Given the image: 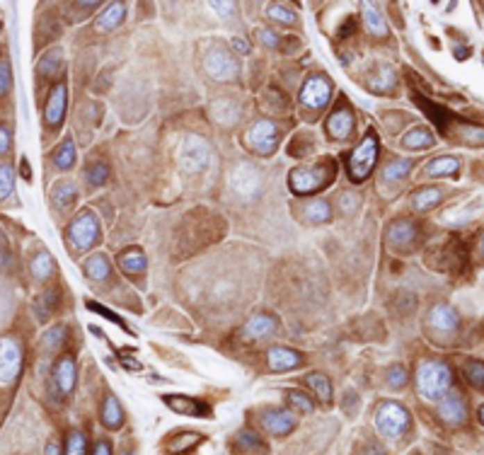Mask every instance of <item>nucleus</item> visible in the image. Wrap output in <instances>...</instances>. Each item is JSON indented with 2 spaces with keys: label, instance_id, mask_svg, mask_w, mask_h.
I'll return each instance as SVG.
<instances>
[{
  "label": "nucleus",
  "instance_id": "1",
  "mask_svg": "<svg viewBox=\"0 0 484 455\" xmlns=\"http://www.w3.org/2000/svg\"><path fill=\"white\" fill-rule=\"evenodd\" d=\"M453 373L443 361H424L417 371V390L424 399L438 402L451 390Z\"/></svg>",
  "mask_w": 484,
  "mask_h": 455
},
{
  "label": "nucleus",
  "instance_id": "2",
  "mask_svg": "<svg viewBox=\"0 0 484 455\" xmlns=\"http://www.w3.org/2000/svg\"><path fill=\"white\" fill-rule=\"evenodd\" d=\"M378 155H381V141H378L376 133L368 131L363 136V141L356 146V151L351 153V158H349V177H351V182H363L373 172Z\"/></svg>",
  "mask_w": 484,
  "mask_h": 455
},
{
  "label": "nucleus",
  "instance_id": "3",
  "mask_svg": "<svg viewBox=\"0 0 484 455\" xmlns=\"http://www.w3.org/2000/svg\"><path fill=\"white\" fill-rule=\"evenodd\" d=\"M203 71L218 83H233L240 76V61L233 56L231 49L216 44L203 53Z\"/></svg>",
  "mask_w": 484,
  "mask_h": 455
},
{
  "label": "nucleus",
  "instance_id": "4",
  "mask_svg": "<svg viewBox=\"0 0 484 455\" xmlns=\"http://www.w3.org/2000/svg\"><path fill=\"white\" fill-rule=\"evenodd\" d=\"M376 429L385 438H400L409 429V412L400 402H383L376 409Z\"/></svg>",
  "mask_w": 484,
  "mask_h": 455
},
{
  "label": "nucleus",
  "instance_id": "5",
  "mask_svg": "<svg viewBox=\"0 0 484 455\" xmlns=\"http://www.w3.org/2000/svg\"><path fill=\"white\" fill-rule=\"evenodd\" d=\"M332 165H320L317 163L315 167H296L291 169L288 174V184L296 194H312L317 189L327 187L332 182Z\"/></svg>",
  "mask_w": 484,
  "mask_h": 455
},
{
  "label": "nucleus",
  "instance_id": "6",
  "mask_svg": "<svg viewBox=\"0 0 484 455\" xmlns=\"http://www.w3.org/2000/svg\"><path fill=\"white\" fill-rule=\"evenodd\" d=\"M208 160H211V146H208L206 138L197 136V133L184 136L182 146H179V165L184 167V172L189 174L203 172Z\"/></svg>",
  "mask_w": 484,
  "mask_h": 455
},
{
  "label": "nucleus",
  "instance_id": "7",
  "mask_svg": "<svg viewBox=\"0 0 484 455\" xmlns=\"http://www.w3.org/2000/svg\"><path fill=\"white\" fill-rule=\"evenodd\" d=\"M231 184H233V192L242 199V201L252 204L262 197L264 192V182H262V174L254 165L249 163H240L233 167L231 172Z\"/></svg>",
  "mask_w": 484,
  "mask_h": 455
},
{
  "label": "nucleus",
  "instance_id": "8",
  "mask_svg": "<svg viewBox=\"0 0 484 455\" xmlns=\"http://www.w3.org/2000/svg\"><path fill=\"white\" fill-rule=\"evenodd\" d=\"M68 240L78 252H87L99 242V221L92 211H81L68 228Z\"/></svg>",
  "mask_w": 484,
  "mask_h": 455
},
{
  "label": "nucleus",
  "instance_id": "9",
  "mask_svg": "<svg viewBox=\"0 0 484 455\" xmlns=\"http://www.w3.org/2000/svg\"><path fill=\"white\" fill-rule=\"evenodd\" d=\"M19 371H22V347L15 337H0V383H12Z\"/></svg>",
  "mask_w": 484,
  "mask_h": 455
},
{
  "label": "nucleus",
  "instance_id": "10",
  "mask_svg": "<svg viewBox=\"0 0 484 455\" xmlns=\"http://www.w3.org/2000/svg\"><path fill=\"white\" fill-rule=\"evenodd\" d=\"M247 143L254 153L259 155H272L276 151L278 143V129L272 119H259L252 124V129L247 131Z\"/></svg>",
  "mask_w": 484,
  "mask_h": 455
},
{
  "label": "nucleus",
  "instance_id": "11",
  "mask_svg": "<svg viewBox=\"0 0 484 455\" xmlns=\"http://www.w3.org/2000/svg\"><path fill=\"white\" fill-rule=\"evenodd\" d=\"M332 99V83L324 76H310L301 90V102L310 109H322Z\"/></svg>",
  "mask_w": 484,
  "mask_h": 455
},
{
  "label": "nucleus",
  "instance_id": "12",
  "mask_svg": "<svg viewBox=\"0 0 484 455\" xmlns=\"http://www.w3.org/2000/svg\"><path fill=\"white\" fill-rule=\"evenodd\" d=\"M66 107H68V85L66 83H56L53 90L47 97V107H44V119H47V126H51L56 131L63 124V117H66Z\"/></svg>",
  "mask_w": 484,
  "mask_h": 455
},
{
  "label": "nucleus",
  "instance_id": "13",
  "mask_svg": "<svg viewBox=\"0 0 484 455\" xmlns=\"http://www.w3.org/2000/svg\"><path fill=\"white\" fill-rule=\"evenodd\" d=\"M438 414H441L443 422L453 424V427H460L467 417V407H465V399L458 390H448L441 399H438Z\"/></svg>",
  "mask_w": 484,
  "mask_h": 455
},
{
  "label": "nucleus",
  "instance_id": "14",
  "mask_svg": "<svg viewBox=\"0 0 484 455\" xmlns=\"http://www.w3.org/2000/svg\"><path fill=\"white\" fill-rule=\"evenodd\" d=\"M259 419H262V427L274 436H288L296 429V417L288 409H264Z\"/></svg>",
  "mask_w": 484,
  "mask_h": 455
},
{
  "label": "nucleus",
  "instance_id": "15",
  "mask_svg": "<svg viewBox=\"0 0 484 455\" xmlns=\"http://www.w3.org/2000/svg\"><path fill=\"white\" fill-rule=\"evenodd\" d=\"M276 327H278V322L274 315L259 313L242 324L240 337L244 339V342H257V339H264V337H269V334H274L276 332Z\"/></svg>",
  "mask_w": 484,
  "mask_h": 455
},
{
  "label": "nucleus",
  "instance_id": "16",
  "mask_svg": "<svg viewBox=\"0 0 484 455\" xmlns=\"http://www.w3.org/2000/svg\"><path fill=\"white\" fill-rule=\"evenodd\" d=\"M353 131V112L349 107H337L327 119V133L334 141H347Z\"/></svg>",
  "mask_w": 484,
  "mask_h": 455
},
{
  "label": "nucleus",
  "instance_id": "17",
  "mask_svg": "<svg viewBox=\"0 0 484 455\" xmlns=\"http://www.w3.org/2000/svg\"><path fill=\"white\" fill-rule=\"evenodd\" d=\"M267 363L272 371H278V373H286V371H293L303 363V356L296 351V349H288V347H274L269 349L267 354Z\"/></svg>",
  "mask_w": 484,
  "mask_h": 455
},
{
  "label": "nucleus",
  "instance_id": "18",
  "mask_svg": "<svg viewBox=\"0 0 484 455\" xmlns=\"http://www.w3.org/2000/svg\"><path fill=\"white\" fill-rule=\"evenodd\" d=\"M76 378H78V371H76L73 356L58 358L56 368H53V385H56L58 395H71L73 388H76Z\"/></svg>",
  "mask_w": 484,
  "mask_h": 455
},
{
  "label": "nucleus",
  "instance_id": "19",
  "mask_svg": "<svg viewBox=\"0 0 484 455\" xmlns=\"http://www.w3.org/2000/svg\"><path fill=\"white\" fill-rule=\"evenodd\" d=\"M428 322H431V327H436L438 332L451 334V332H456V329H458L460 317H458V313L451 308V305L438 303V305H433L431 313H428Z\"/></svg>",
  "mask_w": 484,
  "mask_h": 455
},
{
  "label": "nucleus",
  "instance_id": "20",
  "mask_svg": "<svg viewBox=\"0 0 484 455\" xmlns=\"http://www.w3.org/2000/svg\"><path fill=\"white\" fill-rule=\"evenodd\" d=\"M124 19H126V5L112 3L97 15V19H94V29H97V32H112V29H117Z\"/></svg>",
  "mask_w": 484,
  "mask_h": 455
},
{
  "label": "nucleus",
  "instance_id": "21",
  "mask_svg": "<svg viewBox=\"0 0 484 455\" xmlns=\"http://www.w3.org/2000/svg\"><path fill=\"white\" fill-rule=\"evenodd\" d=\"M165 404H167L172 412L184 414V417H203L208 412L206 404H201L194 397H182V395H167L165 397Z\"/></svg>",
  "mask_w": 484,
  "mask_h": 455
},
{
  "label": "nucleus",
  "instance_id": "22",
  "mask_svg": "<svg viewBox=\"0 0 484 455\" xmlns=\"http://www.w3.org/2000/svg\"><path fill=\"white\" fill-rule=\"evenodd\" d=\"M78 199V187L68 179H61V182L53 184L51 189V201L56 206V211H68V208L76 204Z\"/></svg>",
  "mask_w": 484,
  "mask_h": 455
},
{
  "label": "nucleus",
  "instance_id": "23",
  "mask_svg": "<svg viewBox=\"0 0 484 455\" xmlns=\"http://www.w3.org/2000/svg\"><path fill=\"white\" fill-rule=\"evenodd\" d=\"M414 238H417V228L409 221H395L385 233V240L392 247H407L409 242H414Z\"/></svg>",
  "mask_w": 484,
  "mask_h": 455
},
{
  "label": "nucleus",
  "instance_id": "24",
  "mask_svg": "<svg viewBox=\"0 0 484 455\" xmlns=\"http://www.w3.org/2000/svg\"><path fill=\"white\" fill-rule=\"evenodd\" d=\"M433 146V133L424 126H417L402 136V148L407 151H428Z\"/></svg>",
  "mask_w": 484,
  "mask_h": 455
},
{
  "label": "nucleus",
  "instance_id": "25",
  "mask_svg": "<svg viewBox=\"0 0 484 455\" xmlns=\"http://www.w3.org/2000/svg\"><path fill=\"white\" fill-rule=\"evenodd\" d=\"M363 24H366L368 34H373V37H378V39L387 37V32H390L385 22V15L378 8H373V5H366V8H363Z\"/></svg>",
  "mask_w": 484,
  "mask_h": 455
},
{
  "label": "nucleus",
  "instance_id": "26",
  "mask_svg": "<svg viewBox=\"0 0 484 455\" xmlns=\"http://www.w3.org/2000/svg\"><path fill=\"white\" fill-rule=\"evenodd\" d=\"M119 267L124 269L126 274H143L148 267L146 254H143L141 247H128L126 252L119 254Z\"/></svg>",
  "mask_w": 484,
  "mask_h": 455
},
{
  "label": "nucleus",
  "instance_id": "27",
  "mask_svg": "<svg viewBox=\"0 0 484 455\" xmlns=\"http://www.w3.org/2000/svg\"><path fill=\"white\" fill-rule=\"evenodd\" d=\"M460 169V160L453 158V155H441V158H433L426 165V174L431 177H453Z\"/></svg>",
  "mask_w": 484,
  "mask_h": 455
},
{
  "label": "nucleus",
  "instance_id": "28",
  "mask_svg": "<svg viewBox=\"0 0 484 455\" xmlns=\"http://www.w3.org/2000/svg\"><path fill=\"white\" fill-rule=\"evenodd\" d=\"M441 199H443L441 189H436V187L419 189V192L412 197V208H414V211H419V213L431 211L433 206H438V204H441Z\"/></svg>",
  "mask_w": 484,
  "mask_h": 455
},
{
  "label": "nucleus",
  "instance_id": "29",
  "mask_svg": "<svg viewBox=\"0 0 484 455\" xmlns=\"http://www.w3.org/2000/svg\"><path fill=\"white\" fill-rule=\"evenodd\" d=\"M85 274H87L92 281H107L109 274H112V264L104 254H92V257L85 262Z\"/></svg>",
  "mask_w": 484,
  "mask_h": 455
},
{
  "label": "nucleus",
  "instance_id": "30",
  "mask_svg": "<svg viewBox=\"0 0 484 455\" xmlns=\"http://www.w3.org/2000/svg\"><path fill=\"white\" fill-rule=\"evenodd\" d=\"M102 424L107 429H119L124 424V412H122V404L114 395H107L102 404Z\"/></svg>",
  "mask_w": 484,
  "mask_h": 455
},
{
  "label": "nucleus",
  "instance_id": "31",
  "mask_svg": "<svg viewBox=\"0 0 484 455\" xmlns=\"http://www.w3.org/2000/svg\"><path fill=\"white\" fill-rule=\"evenodd\" d=\"M303 216L310 223H329L332 221V206L324 199H315V201H310L303 208Z\"/></svg>",
  "mask_w": 484,
  "mask_h": 455
},
{
  "label": "nucleus",
  "instance_id": "32",
  "mask_svg": "<svg viewBox=\"0 0 484 455\" xmlns=\"http://www.w3.org/2000/svg\"><path fill=\"white\" fill-rule=\"evenodd\" d=\"M76 160H78L76 143H73V138H66V141L58 146L56 155H53V165H56V169H71L73 165H76Z\"/></svg>",
  "mask_w": 484,
  "mask_h": 455
},
{
  "label": "nucleus",
  "instance_id": "33",
  "mask_svg": "<svg viewBox=\"0 0 484 455\" xmlns=\"http://www.w3.org/2000/svg\"><path fill=\"white\" fill-rule=\"evenodd\" d=\"M61 63H63L61 49H49V51L42 56V61H39V76L53 78L58 71H61Z\"/></svg>",
  "mask_w": 484,
  "mask_h": 455
},
{
  "label": "nucleus",
  "instance_id": "34",
  "mask_svg": "<svg viewBox=\"0 0 484 455\" xmlns=\"http://www.w3.org/2000/svg\"><path fill=\"white\" fill-rule=\"evenodd\" d=\"M29 272H32V276L39 279V281L49 279L53 274V257L49 252H37L32 262H29Z\"/></svg>",
  "mask_w": 484,
  "mask_h": 455
},
{
  "label": "nucleus",
  "instance_id": "35",
  "mask_svg": "<svg viewBox=\"0 0 484 455\" xmlns=\"http://www.w3.org/2000/svg\"><path fill=\"white\" fill-rule=\"evenodd\" d=\"M395 85H397V76H395V68L392 66H381L371 80V88L376 90V92H392Z\"/></svg>",
  "mask_w": 484,
  "mask_h": 455
},
{
  "label": "nucleus",
  "instance_id": "36",
  "mask_svg": "<svg viewBox=\"0 0 484 455\" xmlns=\"http://www.w3.org/2000/svg\"><path fill=\"white\" fill-rule=\"evenodd\" d=\"M412 167H414V160L400 158L383 169V179H385V182H400V179H404L409 172H412Z\"/></svg>",
  "mask_w": 484,
  "mask_h": 455
},
{
  "label": "nucleus",
  "instance_id": "37",
  "mask_svg": "<svg viewBox=\"0 0 484 455\" xmlns=\"http://www.w3.org/2000/svg\"><path fill=\"white\" fill-rule=\"evenodd\" d=\"M306 383L310 385V390L322 399V402H332V383L324 373H310L306 378Z\"/></svg>",
  "mask_w": 484,
  "mask_h": 455
},
{
  "label": "nucleus",
  "instance_id": "38",
  "mask_svg": "<svg viewBox=\"0 0 484 455\" xmlns=\"http://www.w3.org/2000/svg\"><path fill=\"white\" fill-rule=\"evenodd\" d=\"M201 433H197V431H187V433H179V436H174L172 441L167 443V451L169 453H174V455H179V453H184V451H192L194 446H197L199 441H201Z\"/></svg>",
  "mask_w": 484,
  "mask_h": 455
},
{
  "label": "nucleus",
  "instance_id": "39",
  "mask_svg": "<svg viewBox=\"0 0 484 455\" xmlns=\"http://www.w3.org/2000/svg\"><path fill=\"white\" fill-rule=\"evenodd\" d=\"M235 446L240 448L242 453H264V451H267V446L262 443V438H259L257 433H252V431H240V433H237Z\"/></svg>",
  "mask_w": 484,
  "mask_h": 455
},
{
  "label": "nucleus",
  "instance_id": "40",
  "mask_svg": "<svg viewBox=\"0 0 484 455\" xmlns=\"http://www.w3.org/2000/svg\"><path fill=\"white\" fill-rule=\"evenodd\" d=\"M267 15L274 19V22H281V24H296L298 22L296 10L288 8V5H281V3H272V5H269Z\"/></svg>",
  "mask_w": 484,
  "mask_h": 455
},
{
  "label": "nucleus",
  "instance_id": "41",
  "mask_svg": "<svg viewBox=\"0 0 484 455\" xmlns=\"http://www.w3.org/2000/svg\"><path fill=\"white\" fill-rule=\"evenodd\" d=\"M286 399H288V404H291V407L296 409V412H301V414H312V409H315L312 399L308 397L306 392H301V390H288Z\"/></svg>",
  "mask_w": 484,
  "mask_h": 455
},
{
  "label": "nucleus",
  "instance_id": "42",
  "mask_svg": "<svg viewBox=\"0 0 484 455\" xmlns=\"http://www.w3.org/2000/svg\"><path fill=\"white\" fill-rule=\"evenodd\" d=\"M56 301H58V291H49V293H44V296H39L37 303H34V313H37V317L49 320V315H51L53 308H56Z\"/></svg>",
  "mask_w": 484,
  "mask_h": 455
},
{
  "label": "nucleus",
  "instance_id": "43",
  "mask_svg": "<svg viewBox=\"0 0 484 455\" xmlns=\"http://www.w3.org/2000/svg\"><path fill=\"white\" fill-rule=\"evenodd\" d=\"M109 177V167L104 163H94L87 167V172H85V179H87L90 187H102L104 182H107Z\"/></svg>",
  "mask_w": 484,
  "mask_h": 455
},
{
  "label": "nucleus",
  "instance_id": "44",
  "mask_svg": "<svg viewBox=\"0 0 484 455\" xmlns=\"http://www.w3.org/2000/svg\"><path fill=\"white\" fill-rule=\"evenodd\" d=\"M465 378L472 388L484 390V363L482 361H470L465 366Z\"/></svg>",
  "mask_w": 484,
  "mask_h": 455
},
{
  "label": "nucleus",
  "instance_id": "45",
  "mask_svg": "<svg viewBox=\"0 0 484 455\" xmlns=\"http://www.w3.org/2000/svg\"><path fill=\"white\" fill-rule=\"evenodd\" d=\"M15 192V174L10 165H0V201Z\"/></svg>",
  "mask_w": 484,
  "mask_h": 455
},
{
  "label": "nucleus",
  "instance_id": "46",
  "mask_svg": "<svg viewBox=\"0 0 484 455\" xmlns=\"http://www.w3.org/2000/svg\"><path fill=\"white\" fill-rule=\"evenodd\" d=\"M385 383H387V388H392V390H400L407 385V368L404 366H390L387 368V373H385Z\"/></svg>",
  "mask_w": 484,
  "mask_h": 455
},
{
  "label": "nucleus",
  "instance_id": "47",
  "mask_svg": "<svg viewBox=\"0 0 484 455\" xmlns=\"http://www.w3.org/2000/svg\"><path fill=\"white\" fill-rule=\"evenodd\" d=\"M63 339H66V329H63V327H51V329H49V332L42 337V347L49 349V351H53V349L61 347Z\"/></svg>",
  "mask_w": 484,
  "mask_h": 455
},
{
  "label": "nucleus",
  "instance_id": "48",
  "mask_svg": "<svg viewBox=\"0 0 484 455\" xmlns=\"http://www.w3.org/2000/svg\"><path fill=\"white\" fill-rule=\"evenodd\" d=\"M87 451V443H85V436L81 431H73L68 436V443H66V455H85Z\"/></svg>",
  "mask_w": 484,
  "mask_h": 455
},
{
  "label": "nucleus",
  "instance_id": "49",
  "mask_svg": "<svg viewBox=\"0 0 484 455\" xmlns=\"http://www.w3.org/2000/svg\"><path fill=\"white\" fill-rule=\"evenodd\" d=\"M339 208H342L347 216H351V213L358 211V197L353 192H344L339 194Z\"/></svg>",
  "mask_w": 484,
  "mask_h": 455
},
{
  "label": "nucleus",
  "instance_id": "50",
  "mask_svg": "<svg viewBox=\"0 0 484 455\" xmlns=\"http://www.w3.org/2000/svg\"><path fill=\"white\" fill-rule=\"evenodd\" d=\"M10 88H12V71H10V63L0 61V99L10 92Z\"/></svg>",
  "mask_w": 484,
  "mask_h": 455
},
{
  "label": "nucleus",
  "instance_id": "51",
  "mask_svg": "<svg viewBox=\"0 0 484 455\" xmlns=\"http://www.w3.org/2000/svg\"><path fill=\"white\" fill-rule=\"evenodd\" d=\"M462 138H465L470 146H484V129L465 126V129H462Z\"/></svg>",
  "mask_w": 484,
  "mask_h": 455
},
{
  "label": "nucleus",
  "instance_id": "52",
  "mask_svg": "<svg viewBox=\"0 0 484 455\" xmlns=\"http://www.w3.org/2000/svg\"><path fill=\"white\" fill-rule=\"evenodd\" d=\"M259 42L267 49H276L281 44V37L276 32H272V29H259Z\"/></svg>",
  "mask_w": 484,
  "mask_h": 455
},
{
  "label": "nucleus",
  "instance_id": "53",
  "mask_svg": "<svg viewBox=\"0 0 484 455\" xmlns=\"http://www.w3.org/2000/svg\"><path fill=\"white\" fill-rule=\"evenodd\" d=\"M211 8H216L218 17H223V19L235 15V3H211Z\"/></svg>",
  "mask_w": 484,
  "mask_h": 455
},
{
  "label": "nucleus",
  "instance_id": "54",
  "mask_svg": "<svg viewBox=\"0 0 484 455\" xmlns=\"http://www.w3.org/2000/svg\"><path fill=\"white\" fill-rule=\"evenodd\" d=\"M10 141H12V136H10L8 126H0V158L10 151Z\"/></svg>",
  "mask_w": 484,
  "mask_h": 455
},
{
  "label": "nucleus",
  "instance_id": "55",
  "mask_svg": "<svg viewBox=\"0 0 484 455\" xmlns=\"http://www.w3.org/2000/svg\"><path fill=\"white\" fill-rule=\"evenodd\" d=\"M233 47H235V51L242 53V56H247L249 53V42H244V39H240V37L233 39Z\"/></svg>",
  "mask_w": 484,
  "mask_h": 455
},
{
  "label": "nucleus",
  "instance_id": "56",
  "mask_svg": "<svg viewBox=\"0 0 484 455\" xmlns=\"http://www.w3.org/2000/svg\"><path fill=\"white\" fill-rule=\"evenodd\" d=\"M361 455H385V451H383L378 443H366V451H361Z\"/></svg>",
  "mask_w": 484,
  "mask_h": 455
},
{
  "label": "nucleus",
  "instance_id": "57",
  "mask_svg": "<svg viewBox=\"0 0 484 455\" xmlns=\"http://www.w3.org/2000/svg\"><path fill=\"white\" fill-rule=\"evenodd\" d=\"M92 455H112V448H109V443H107V441H99L97 446H94Z\"/></svg>",
  "mask_w": 484,
  "mask_h": 455
},
{
  "label": "nucleus",
  "instance_id": "58",
  "mask_svg": "<svg viewBox=\"0 0 484 455\" xmlns=\"http://www.w3.org/2000/svg\"><path fill=\"white\" fill-rule=\"evenodd\" d=\"M47 455H61V451H58V446H56V443H49V448H47Z\"/></svg>",
  "mask_w": 484,
  "mask_h": 455
},
{
  "label": "nucleus",
  "instance_id": "59",
  "mask_svg": "<svg viewBox=\"0 0 484 455\" xmlns=\"http://www.w3.org/2000/svg\"><path fill=\"white\" fill-rule=\"evenodd\" d=\"M480 254L484 257V233H482V238H480Z\"/></svg>",
  "mask_w": 484,
  "mask_h": 455
},
{
  "label": "nucleus",
  "instance_id": "60",
  "mask_svg": "<svg viewBox=\"0 0 484 455\" xmlns=\"http://www.w3.org/2000/svg\"><path fill=\"white\" fill-rule=\"evenodd\" d=\"M480 422L484 424V404H482V407H480Z\"/></svg>",
  "mask_w": 484,
  "mask_h": 455
}]
</instances>
